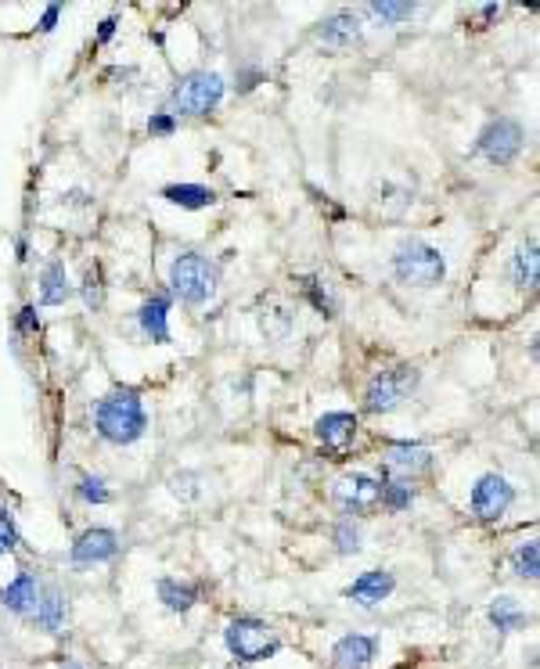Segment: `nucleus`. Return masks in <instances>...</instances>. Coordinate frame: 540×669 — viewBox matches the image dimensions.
I'll use <instances>...</instances> for the list:
<instances>
[{
  "label": "nucleus",
  "instance_id": "obj_1",
  "mask_svg": "<svg viewBox=\"0 0 540 669\" xmlns=\"http://www.w3.org/2000/svg\"><path fill=\"white\" fill-rule=\"evenodd\" d=\"M94 425H98V436L108 439L116 446H130L144 436L148 429V414L141 407V396L134 389H116L108 393L105 400H98L94 407Z\"/></svg>",
  "mask_w": 540,
  "mask_h": 669
},
{
  "label": "nucleus",
  "instance_id": "obj_2",
  "mask_svg": "<svg viewBox=\"0 0 540 669\" xmlns=\"http://www.w3.org/2000/svg\"><path fill=\"white\" fill-rule=\"evenodd\" d=\"M393 274L400 285L436 288L447 277V259H443V252L436 245L411 238L393 252Z\"/></svg>",
  "mask_w": 540,
  "mask_h": 669
},
{
  "label": "nucleus",
  "instance_id": "obj_3",
  "mask_svg": "<svg viewBox=\"0 0 540 669\" xmlns=\"http://www.w3.org/2000/svg\"><path fill=\"white\" fill-rule=\"evenodd\" d=\"M170 288L180 303L206 306L216 295V267L198 252H180L170 263Z\"/></svg>",
  "mask_w": 540,
  "mask_h": 669
},
{
  "label": "nucleus",
  "instance_id": "obj_4",
  "mask_svg": "<svg viewBox=\"0 0 540 669\" xmlns=\"http://www.w3.org/2000/svg\"><path fill=\"white\" fill-rule=\"evenodd\" d=\"M224 101V80L216 72H188L170 94V116H209Z\"/></svg>",
  "mask_w": 540,
  "mask_h": 669
},
{
  "label": "nucleus",
  "instance_id": "obj_5",
  "mask_svg": "<svg viewBox=\"0 0 540 669\" xmlns=\"http://www.w3.org/2000/svg\"><path fill=\"white\" fill-rule=\"evenodd\" d=\"M224 641H227V652L242 662H263V659H270V655H278V648H281L274 630H270L267 623H260V619H249V616L231 619V626L224 630Z\"/></svg>",
  "mask_w": 540,
  "mask_h": 669
},
{
  "label": "nucleus",
  "instance_id": "obj_6",
  "mask_svg": "<svg viewBox=\"0 0 540 669\" xmlns=\"http://www.w3.org/2000/svg\"><path fill=\"white\" fill-rule=\"evenodd\" d=\"M414 385H418V371H414V367H393V371H378V375L368 382V389H364V407H368L371 414L396 411Z\"/></svg>",
  "mask_w": 540,
  "mask_h": 669
},
{
  "label": "nucleus",
  "instance_id": "obj_7",
  "mask_svg": "<svg viewBox=\"0 0 540 669\" xmlns=\"http://www.w3.org/2000/svg\"><path fill=\"white\" fill-rule=\"evenodd\" d=\"M522 144H526L522 123H515V119L508 116H497L483 126V134H479L476 141V152L486 155L494 166H508V162H515V155L522 152Z\"/></svg>",
  "mask_w": 540,
  "mask_h": 669
},
{
  "label": "nucleus",
  "instance_id": "obj_8",
  "mask_svg": "<svg viewBox=\"0 0 540 669\" xmlns=\"http://www.w3.org/2000/svg\"><path fill=\"white\" fill-rule=\"evenodd\" d=\"M512 504H515V486L497 472L479 475L472 493H468V508H472L476 518H483V522H497Z\"/></svg>",
  "mask_w": 540,
  "mask_h": 669
},
{
  "label": "nucleus",
  "instance_id": "obj_9",
  "mask_svg": "<svg viewBox=\"0 0 540 669\" xmlns=\"http://www.w3.org/2000/svg\"><path fill=\"white\" fill-rule=\"evenodd\" d=\"M335 500L346 515H364V511L378 508L382 504V482L371 479V475H346V479L335 482Z\"/></svg>",
  "mask_w": 540,
  "mask_h": 669
},
{
  "label": "nucleus",
  "instance_id": "obj_10",
  "mask_svg": "<svg viewBox=\"0 0 540 669\" xmlns=\"http://www.w3.org/2000/svg\"><path fill=\"white\" fill-rule=\"evenodd\" d=\"M119 554V536L105 526H94L87 533L76 536V544L69 551V562L76 569H87V565H101V562H112Z\"/></svg>",
  "mask_w": 540,
  "mask_h": 669
},
{
  "label": "nucleus",
  "instance_id": "obj_11",
  "mask_svg": "<svg viewBox=\"0 0 540 669\" xmlns=\"http://www.w3.org/2000/svg\"><path fill=\"white\" fill-rule=\"evenodd\" d=\"M314 432L328 454L342 457L353 446V439H357V418L346 411H332V414H324V418H317Z\"/></svg>",
  "mask_w": 540,
  "mask_h": 669
},
{
  "label": "nucleus",
  "instance_id": "obj_12",
  "mask_svg": "<svg viewBox=\"0 0 540 669\" xmlns=\"http://www.w3.org/2000/svg\"><path fill=\"white\" fill-rule=\"evenodd\" d=\"M393 590H396L393 572L371 569V572H360L357 580L342 590V594H346L350 601H357V605H364V608H375V605H382V601H386Z\"/></svg>",
  "mask_w": 540,
  "mask_h": 669
},
{
  "label": "nucleus",
  "instance_id": "obj_13",
  "mask_svg": "<svg viewBox=\"0 0 540 669\" xmlns=\"http://www.w3.org/2000/svg\"><path fill=\"white\" fill-rule=\"evenodd\" d=\"M432 464V454L418 443H393L386 450V475H400L396 482H407L422 475Z\"/></svg>",
  "mask_w": 540,
  "mask_h": 669
},
{
  "label": "nucleus",
  "instance_id": "obj_14",
  "mask_svg": "<svg viewBox=\"0 0 540 669\" xmlns=\"http://www.w3.org/2000/svg\"><path fill=\"white\" fill-rule=\"evenodd\" d=\"M375 652H378V641L368 634H350L342 637V641H335L332 648V666L335 669H368L371 662H375Z\"/></svg>",
  "mask_w": 540,
  "mask_h": 669
},
{
  "label": "nucleus",
  "instance_id": "obj_15",
  "mask_svg": "<svg viewBox=\"0 0 540 669\" xmlns=\"http://www.w3.org/2000/svg\"><path fill=\"white\" fill-rule=\"evenodd\" d=\"M317 40L324 47H332V51H346L360 40V18L353 11H339V15L324 18L321 26H317Z\"/></svg>",
  "mask_w": 540,
  "mask_h": 669
},
{
  "label": "nucleus",
  "instance_id": "obj_16",
  "mask_svg": "<svg viewBox=\"0 0 540 669\" xmlns=\"http://www.w3.org/2000/svg\"><path fill=\"white\" fill-rule=\"evenodd\" d=\"M36 598H40V583H36L33 572H18L15 580L0 590V605L8 608V612H15V616H29Z\"/></svg>",
  "mask_w": 540,
  "mask_h": 669
},
{
  "label": "nucleus",
  "instance_id": "obj_17",
  "mask_svg": "<svg viewBox=\"0 0 540 669\" xmlns=\"http://www.w3.org/2000/svg\"><path fill=\"white\" fill-rule=\"evenodd\" d=\"M141 331L159 346L170 342V295L159 292L141 306Z\"/></svg>",
  "mask_w": 540,
  "mask_h": 669
},
{
  "label": "nucleus",
  "instance_id": "obj_18",
  "mask_svg": "<svg viewBox=\"0 0 540 669\" xmlns=\"http://www.w3.org/2000/svg\"><path fill=\"white\" fill-rule=\"evenodd\" d=\"M65 299H72L69 274H65L62 259H51V263L44 267V277H40V303H44V306H62Z\"/></svg>",
  "mask_w": 540,
  "mask_h": 669
},
{
  "label": "nucleus",
  "instance_id": "obj_19",
  "mask_svg": "<svg viewBox=\"0 0 540 669\" xmlns=\"http://www.w3.org/2000/svg\"><path fill=\"white\" fill-rule=\"evenodd\" d=\"M162 198L180 209H209L216 202V191L206 184H170V188H162Z\"/></svg>",
  "mask_w": 540,
  "mask_h": 669
},
{
  "label": "nucleus",
  "instance_id": "obj_20",
  "mask_svg": "<svg viewBox=\"0 0 540 669\" xmlns=\"http://www.w3.org/2000/svg\"><path fill=\"white\" fill-rule=\"evenodd\" d=\"M29 616L36 619V626H40V630L54 634V630L65 623V598L54 587H47L44 594L36 598V605H33V612H29Z\"/></svg>",
  "mask_w": 540,
  "mask_h": 669
},
{
  "label": "nucleus",
  "instance_id": "obj_21",
  "mask_svg": "<svg viewBox=\"0 0 540 669\" xmlns=\"http://www.w3.org/2000/svg\"><path fill=\"white\" fill-rule=\"evenodd\" d=\"M159 601L170 608V612H188V608L198 601V590L191 587V583H180V580H173V576H162L159 580Z\"/></svg>",
  "mask_w": 540,
  "mask_h": 669
},
{
  "label": "nucleus",
  "instance_id": "obj_22",
  "mask_svg": "<svg viewBox=\"0 0 540 669\" xmlns=\"http://www.w3.org/2000/svg\"><path fill=\"white\" fill-rule=\"evenodd\" d=\"M540 263H537V241H526L519 252H515V285L519 288H537Z\"/></svg>",
  "mask_w": 540,
  "mask_h": 669
},
{
  "label": "nucleus",
  "instance_id": "obj_23",
  "mask_svg": "<svg viewBox=\"0 0 540 669\" xmlns=\"http://www.w3.org/2000/svg\"><path fill=\"white\" fill-rule=\"evenodd\" d=\"M490 623H494L501 634H512V630L526 626V612L515 605V598H497L494 605H490Z\"/></svg>",
  "mask_w": 540,
  "mask_h": 669
},
{
  "label": "nucleus",
  "instance_id": "obj_24",
  "mask_svg": "<svg viewBox=\"0 0 540 669\" xmlns=\"http://www.w3.org/2000/svg\"><path fill=\"white\" fill-rule=\"evenodd\" d=\"M512 569H515V576H519V580H537V576H540V547H537V540H526V544L515 547Z\"/></svg>",
  "mask_w": 540,
  "mask_h": 669
},
{
  "label": "nucleus",
  "instance_id": "obj_25",
  "mask_svg": "<svg viewBox=\"0 0 540 669\" xmlns=\"http://www.w3.org/2000/svg\"><path fill=\"white\" fill-rule=\"evenodd\" d=\"M414 4H393V0H375L368 4V15H375L382 26H404L407 18H414Z\"/></svg>",
  "mask_w": 540,
  "mask_h": 669
},
{
  "label": "nucleus",
  "instance_id": "obj_26",
  "mask_svg": "<svg viewBox=\"0 0 540 669\" xmlns=\"http://www.w3.org/2000/svg\"><path fill=\"white\" fill-rule=\"evenodd\" d=\"M411 500H414L411 482H382V508L386 511L400 515V511L411 508Z\"/></svg>",
  "mask_w": 540,
  "mask_h": 669
},
{
  "label": "nucleus",
  "instance_id": "obj_27",
  "mask_svg": "<svg viewBox=\"0 0 540 669\" xmlns=\"http://www.w3.org/2000/svg\"><path fill=\"white\" fill-rule=\"evenodd\" d=\"M76 493H80V500H87V504H108V500H112L105 479H98V475H83Z\"/></svg>",
  "mask_w": 540,
  "mask_h": 669
},
{
  "label": "nucleus",
  "instance_id": "obj_28",
  "mask_svg": "<svg viewBox=\"0 0 540 669\" xmlns=\"http://www.w3.org/2000/svg\"><path fill=\"white\" fill-rule=\"evenodd\" d=\"M303 292L310 295V303L317 306V310L324 313V317H335V299L328 295V288L321 285V281H314V277H306L303 281Z\"/></svg>",
  "mask_w": 540,
  "mask_h": 669
},
{
  "label": "nucleus",
  "instance_id": "obj_29",
  "mask_svg": "<svg viewBox=\"0 0 540 669\" xmlns=\"http://www.w3.org/2000/svg\"><path fill=\"white\" fill-rule=\"evenodd\" d=\"M335 547H339V554H357L360 551V533H357V526H353L350 518L335 526Z\"/></svg>",
  "mask_w": 540,
  "mask_h": 669
},
{
  "label": "nucleus",
  "instance_id": "obj_30",
  "mask_svg": "<svg viewBox=\"0 0 540 669\" xmlns=\"http://www.w3.org/2000/svg\"><path fill=\"white\" fill-rule=\"evenodd\" d=\"M18 547V529L8 508H0V551H15Z\"/></svg>",
  "mask_w": 540,
  "mask_h": 669
},
{
  "label": "nucleus",
  "instance_id": "obj_31",
  "mask_svg": "<svg viewBox=\"0 0 540 669\" xmlns=\"http://www.w3.org/2000/svg\"><path fill=\"white\" fill-rule=\"evenodd\" d=\"M173 130H177V119H173L170 112H155V116L148 119V134L152 137H170Z\"/></svg>",
  "mask_w": 540,
  "mask_h": 669
},
{
  "label": "nucleus",
  "instance_id": "obj_32",
  "mask_svg": "<svg viewBox=\"0 0 540 669\" xmlns=\"http://www.w3.org/2000/svg\"><path fill=\"white\" fill-rule=\"evenodd\" d=\"M83 299H87V306L101 303V285H98V274H94V270H90L87 281H83Z\"/></svg>",
  "mask_w": 540,
  "mask_h": 669
},
{
  "label": "nucleus",
  "instance_id": "obj_33",
  "mask_svg": "<svg viewBox=\"0 0 540 669\" xmlns=\"http://www.w3.org/2000/svg\"><path fill=\"white\" fill-rule=\"evenodd\" d=\"M58 15H62V8H58V4H51V8L44 11V18H40V33H51V29L58 26Z\"/></svg>",
  "mask_w": 540,
  "mask_h": 669
},
{
  "label": "nucleus",
  "instance_id": "obj_34",
  "mask_svg": "<svg viewBox=\"0 0 540 669\" xmlns=\"http://www.w3.org/2000/svg\"><path fill=\"white\" fill-rule=\"evenodd\" d=\"M116 18H105V22H101V29H98V44H105V40H112V33H116Z\"/></svg>",
  "mask_w": 540,
  "mask_h": 669
},
{
  "label": "nucleus",
  "instance_id": "obj_35",
  "mask_svg": "<svg viewBox=\"0 0 540 669\" xmlns=\"http://www.w3.org/2000/svg\"><path fill=\"white\" fill-rule=\"evenodd\" d=\"M18 324H22V328H40V321H36V310H33V306H26V310L18 313Z\"/></svg>",
  "mask_w": 540,
  "mask_h": 669
},
{
  "label": "nucleus",
  "instance_id": "obj_36",
  "mask_svg": "<svg viewBox=\"0 0 540 669\" xmlns=\"http://www.w3.org/2000/svg\"><path fill=\"white\" fill-rule=\"evenodd\" d=\"M65 669H80V666H65Z\"/></svg>",
  "mask_w": 540,
  "mask_h": 669
}]
</instances>
